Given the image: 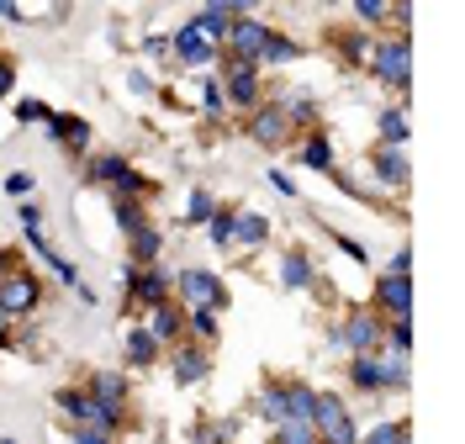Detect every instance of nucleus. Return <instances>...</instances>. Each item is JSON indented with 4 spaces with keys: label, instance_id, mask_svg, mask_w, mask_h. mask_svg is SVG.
I'll return each instance as SVG.
<instances>
[{
    "label": "nucleus",
    "instance_id": "f257e3e1",
    "mask_svg": "<svg viewBox=\"0 0 465 444\" xmlns=\"http://www.w3.org/2000/svg\"><path fill=\"white\" fill-rule=\"evenodd\" d=\"M365 64L376 69L381 85H391L407 95V85H412V43H407V32H391V37L371 43V59Z\"/></svg>",
    "mask_w": 465,
    "mask_h": 444
},
{
    "label": "nucleus",
    "instance_id": "f03ea898",
    "mask_svg": "<svg viewBox=\"0 0 465 444\" xmlns=\"http://www.w3.org/2000/svg\"><path fill=\"white\" fill-rule=\"evenodd\" d=\"M307 423L318 429V444H360V429H354V418H349V408H344L339 391H318Z\"/></svg>",
    "mask_w": 465,
    "mask_h": 444
},
{
    "label": "nucleus",
    "instance_id": "7ed1b4c3",
    "mask_svg": "<svg viewBox=\"0 0 465 444\" xmlns=\"http://www.w3.org/2000/svg\"><path fill=\"white\" fill-rule=\"evenodd\" d=\"M333 344H344L349 355H376L386 344V318L376 307H360V312H349L344 323L333 328Z\"/></svg>",
    "mask_w": 465,
    "mask_h": 444
},
{
    "label": "nucleus",
    "instance_id": "20e7f679",
    "mask_svg": "<svg viewBox=\"0 0 465 444\" xmlns=\"http://www.w3.org/2000/svg\"><path fill=\"white\" fill-rule=\"evenodd\" d=\"M174 291L185 307H228V286H223V275H212V270H180L174 275Z\"/></svg>",
    "mask_w": 465,
    "mask_h": 444
},
{
    "label": "nucleus",
    "instance_id": "39448f33",
    "mask_svg": "<svg viewBox=\"0 0 465 444\" xmlns=\"http://www.w3.org/2000/svg\"><path fill=\"white\" fill-rule=\"evenodd\" d=\"M43 301V281L32 275V270H5L0 275V307H5V318H27L32 307Z\"/></svg>",
    "mask_w": 465,
    "mask_h": 444
},
{
    "label": "nucleus",
    "instance_id": "423d86ee",
    "mask_svg": "<svg viewBox=\"0 0 465 444\" xmlns=\"http://www.w3.org/2000/svg\"><path fill=\"white\" fill-rule=\"evenodd\" d=\"M122 286L133 291V301H143V307H159V301H170L174 296V275L159 265H122Z\"/></svg>",
    "mask_w": 465,
    "mask_h": 444
},
{
    "label": "nucleus",
    "instance_id": "0eeeda50",
    "mask_svg": "<svg viewBox=\"0 0 465 444\" xmlns=\"http://www.w3.org/2000/svg\"><path fill=\"white\" fill-rule=\"evenodd\" d=\"M264 43H270V27H264L260 16H232V22H228V37H223L228 59H243V64H260Z\"/></svg>",
    "mask_w": 465,
    "mask_h": 444
},
{
    "label": "nucleus",
    "instance_id": "6e6552de",
    "mask_svg": "<svg viewBox=\"0 0 465 444\" xmlns=\"http://www.w3.org/2000/svg\"><path fill=\"white\" fill-rule=\"evenodd\" d=\"M249 138L260 148H286L291 138H296V127H291V117L275 106V101H260L254 112H249Z\"/></svg>",
    "mask_w": 465,
    "mask_h": 444
},
{
    "label": "nucleus",
    "instance_id": "1a4fd4ad",
    "mask_svg": "<svg viewBox=\"0 0 465 444\" xmlns=\"http://www.w3.org/2000/svg\"><path fill=\"white\" fill-rule=\"evenodd\" d=\"M223 95L232 106L254 112L260 106V64H243V59H223Z\"/></svg>",
    "mask_w": 465,
    "mask_h": 444
},
{
    "label": "nucleus",
    "instance_id": "9d476101",
    "mask_svg": "<svg viewBox=\"0 0 465 444\" xmlns=\"http://www.w3.org/2000/svg\"><path fill=\"white\" fill-rule=\"evenodd\" d=\"M170 48H174V59L185 64V69H212V64L223 59V48H217V43H206V37H202L196 27H191V22H185V27L174 32V43H170Z\"/></svg>",
    "mask_w": 465,
    "mask_h": 444
},
{
    "label": "nucleus",
    "instance_id": "9b49d317",
    "mask_svg": "<svg viewBox=\"0 0 465 444\" xmlns=\"http://www.w3.org/2000/svg\"><path fill=\"white\" fill-rule=\"evenodd\" d=\"M376 312L381 318H412V275H381Z\"/></svg>",
    "mask_w": 465,
    "mask_h": 444
},
{
    "label": "nucleus",
    "instance_id": "f8f14e48",
    "mask_svg": "<svg viewBox=\"0 0 465 444\" xmlns=\"http://www.w3.org/2000/svg\"><path fill=\"white\" fill-rule=\"evenodd\" d=\"M170 370H174V386H196L212 376V355H206V344H174V355H170Z\"/></svg>",
    "mask_w": 465,
    "mask_h": 444
},
{
    "label": "nucleus",
    "instance_id": "ddd939ff",
    "mask_svg": "<svg viewBox=\"0 0 465 444\" xmlns=\"http://www.w3.org/2000/svg\"><path fill=\"white\" fill-rule=\"evenodd\" d=\"M48 138L69 153H85L90 148V122L85 117H69V112H48Z\"/></svg>",
    "mask_w": 465,
    "mask_h": 444
},
{
    "label": "nucleus",
    "instance_id": "4468645a",
    "mask_svg": "<svg viewBox=\"0 0 465 444\" xmlns=\"http://www.w3.org/2000/svg\"><path fill=\"white\" fill-rule=\"evenodd\" d=\"M143 328L159 339V344H180V339H185V312L174 307V296H170V301L148 307V323H143Z\"/></svg>",
    "mask_w": 465,
    "mask_h": 444
},
{
    "label": "nucleus",
    "instance_id": "2eb2a0df",
    "mask_svg": "<svg viewBox=\"0 0 465 444\" xmlns=\"http://www.w3.org/2000/svg\"><path fill=\"white\" fill-rule=\"evenodd\" d=\"M122 355H127V365H133V370H148V365H159L164 344H159L148 328H127V339H122Z\"/></svg>",
    "mask_w": 465,
    "mask_h": 444
},
{
    "label": "nucleus",
    "instance_id": "dca6fc26",
    "mask_svg": "<svg viewBox=\"0 0 465 444\" xmlns=\"http://www.w3.org/2000/svg\"><path fill=\"white\" fill-rule=\"evenodd\" d=\"M85 391L95 397V402H116V408H127V391H133V381L122 376V370H95L85 381Z\"/></svg>",
    "mask_w": 465,
    "mask_h": 444
},
{
    "label": "nucleus",
    "instance_id": "f3484780",
    "mask_svg": "<svg viewBox=\"0 0 465 444\" xmlns=\"http://www.w3.org/2000/svg\"><path fill=\"white\" fill-rule=\"evenodd\" d=\"M376 180H381V185H397V191H402L407 180H412L402 148H391V143H381V148H376Z\"/></svg>",
    "mask_w": 465,
    "mask_h": 444
},
{
    "label": "nucleus",
    "instance_id": "a211bd4d",
    "mask_svg": "<svg viewBox=\"0 0 465 444\" xmlns=\"http://www.w3.org/2000/svg\"><path fill=\"white\" fill-rule=\"evenodd\" d=\"M127 243H133V260H127V265H159V254H164V233H159V228H153V222H143V228H138V233H127Z\"/></svg>",
    "mask_w": 465,
    "mask_h": 444
},
{
    "label": "nucleus",
    "instance_id": "6ab92c4d",
    "mask_svg": "<svg viewBox=\"0 0 465 444\" xmlns=\"http://www.w3.org/2000/svg\"><path fill=\"white\" fill-rule=\"evenodd\" d=\"M264 238H270V217L264 212H232V243L260 249Z\"/></svg>",
    "mask_w": 465,
    "mask_h": 444
},
{
    "label": "nucleus",
    "instance_id": "aec40b11",
    "mask_svg": "<svg viewBox=\"0 0 465 444\" xmlns=\"http://www.w3.org/2000/svg\"><path fill=\"white\" fill-rule=\"evenodd\" d=\"M296 153H302V164H307V170H322V175H333V143H328V133H307Z\"/></svg>",
    "mask_w": 465,
    "mask_h": 444
},
{
    "label": "nucleus",
    "instance_id": "412c9836",
    "mask_svg": "<svg viewBox=\"0 0 465 444\" xmlns=\"http://www.w3.org/2000/svg\"><path fill=\"white\" fill-rule=\"evenodd\" d=\"M281 286H286V291H307V286H312V260H307V249H291L286 260H281Z\"/></svg>",
    "mask_w": 465,
    "mask_h": 444
},
{
    "label": "nucleus",
    "instance_id": "4be33fe9",
    "mask_svg": "<svg viewBox=\"0 0 465 444\" xmlns=\"http://www.w3.org/2000/svg\"><path fill=\"white\" fill-rule=\"evenodd\" d=\"M127 170H133V164H127L122 153H95V159L85 164V175H90V180H101V185H116V180L127 175Z\"/></svg>",
    "mask_w": 465,
    "mask_h": 444
},
{
    "label": "nucleus",
    "instance_id": "5701e85b",
    "mask_svg": "<svg viewBox=\"0 0 465 444\" xmlns=\"http://www.w3.org/2000/svg\"><path fill=\"white\" fill-rule=\"evenodd\" d=\"M185 328L196 333V344H212V339L223 333V318H217V307H191V312H185Z\"/></svg>",
    "mask_w": 465,
    "mask_h": 444
},
{
    "label": "nucleus",
    "instance_id": "b1692460",
    "mask_svg": "<svg viewBox=\"0 0 465 444\" xmlns=\"http://www.w3.org/2000/svg\"><path fill=\"white\" fill-rule=\"evenodd\" d=\"M296 59H302V43H296V37H286V32H270L260 64H296Z\"/></svg>",
    "mask_w": 465,
    "mask_h": 444
},
{
    "label": "nucleus",
    "instance_id": "393cba45",
    "mask_svg": "<svg viewBox=\"0 0 465 444\" xmlns=\"http://www.w3.org/2000/svg\"><path fill=\"white\" fill-rule=\"evenodd\" d=\"M360 444H412V423L407 418H391V423H376Z\"/></svg>",
    "mask_w": 465,
    "mask_h": 444
},
{
    "label": "nucleus",
    "instance_id": "a878e982",
    "mask_svg": "<svg viewBox=\"0 0 465 444\" xmlns=\"http://www.w3.org/2000/svg\"><path fill=\"white\" fill-rule=\"evenodd\" d=\"M275 444H318V429L307 418H286V423H275Z\"/></svg>",
    "mask_w": 465,
    "mask_h": 444
},
{
    "label": "nucleus",
    "instance_id": "bb28decb",
    "mask_svg": "<svg viewBox=\"0 0 465 444\" xmlns=\"http://www.w3.org/2000/svg\"><path fill=\"white\" fill-rule=\"evenodd\" d=\"M116 228H122V233H138V228H143L148 217H143V202H138V196H116Z\"/></svg>",
    "mask_w": 465,
    "mask_h": 444
},
{
    "label": "nucleus",
    "instance_id": "cd10ccee",
    "mask_svg": "<svg viewBox=\"0 0 465 444\" xmlns=\"http://www.w3.org/2000/svg\"><path fill=\"white\" fill-rule=\"evenodd\" d=\"M312 386L307 381H286V418H312Z\"/></svg>",
    "mask_w": 465,
    "mask_h": 444
},
{
    "label": "nucleus",
    "instance_id": "c85d7f7f",
    "mask_svg": "<svg viewBox=\"0 0 465 444\" xmlns=\"http://www.w3.org/2000/svg\"><path fill=\"white\" fill-rule=\"evenodd\" d=\"M54 402H58L69 418H74V423H85V418H90V391H85V386H64Z\"/></svg>",
    "mask_w": 465,
    "mask_h": 444
},
{
    "label": "nucleus",
    "instance_id": "c756f323",
    "mask_svg": "<svg viewBox=\"0 0 465 444\" xmlns=\"http://www.w3.org/2000/svg\"><path fill=\"white\" fill-rule=\"evenodd\" d=\"M260 413L270 418V423H286V381H270L260 391Z\"/></svg>",
    "mask_w": 465,
    "mask_h": 444
},
{
    "label": "nucleus",
    "instance_id": "7c9ffc66",
    "mask_svg": "<svg viewBox=\"0 0 465 444\" xmlns=\"http://www.w3.org/2000/svg\"><path fill=\"white\" fill-rule=\"evenodd\" d=\"M381 143H391V148H402V143H407V112H402V106L381 112Z\"/></svg>",
    "mask_w": 465,
    "mask_h": 444
},
{
    "label": "nucleus",
    "instance_id": "2f4dec72",
    "mask_svg": "<svg viewBox=\"0 0 465 444\" xmlns=\"http://www.w3.org/2000/svg\"><path fill=\"white\" fill-rule=\"evenodd\" d=\"M202 228H206V238H212L217 249H228V243H232V212H228V207H217V212H212V217L202 222Z\"/></svg>",
    "mask_w": 465,
    "mask_h": 444
},
{
    "label": "nucleus",
    "instance_id": "473e14b6",
    "mask_svg": "<svg viewBox=\"0 0 465 444\" xmlns=\"http://www.w3.org/2000/svg\"><path fill=\"white\" fill-rule=\"evenodd\" d=\"M223 106H228V95H223V80H202V112L206 117H223Z\"/></svg>",
    "mask_w": 465,
    "mask_h": 444
},
{
    "label": "nucleus",
    "instance_id": "72a5a7b5",
    "mask_svg": "<svg viewBox=\"0 0 465 444\" xmlns=\"http://www.w3.org/2000/svg\"><path fill=\"white\" fill-rule=\"evenodd\" d=\"M206 11H212V16H254V11H260V0H206Z\"/></svg>",
    "mask_w": 465,
    "mask_h": 444
},
{
    "label": "nucleus",
    "instance_id": "f704fd0d",
    "mask_svg": "<svg viewBox=\"0 0 465 444\" xmlns=\"http://www.w3.org/2000/svg\"><path fill=\"white\" fill-rule=\"evenodd\" d=\"M191 27L202 32L206 43H217V48H223V37H228V16H212V11H202V16H196Z\"/></svg>",
    "mask_w": 465,
    "mask_h": 444
},
{
    "label": "nucleus",
    "instance_id": "c9c22d12",
    "mask_svg": "<svg viewBox=\"0 0 465 444\" xmlns=\"http://www.w3.org/2000/svg\"><path fill=\"white\" fill-rule=\"evenodd\" d=\"M339 54L354 64H365L371 59V37H360V32H349V37H339Z\"/></svg>",
    "mask_w": 465,
    "mask_h": 444
},
{
    "label": "nucleus",
    "instance_id": "e433bc0d",
    "mask_svg": "<svg viewBox=\"0 0 465 444\" xmlns=\"http://www.w3.org/2000/svg\"><path fill=\"white\" fill-rule=\"evenodd\" d=\"M43 260H48V270H54L58 281H64V286H74V281H80V270L69 265V260H64V254H54V243H48V249H43Z\"/></svg>",
    "mask_w": 465,
    "mask_h": 444
},
{
    "label": "nucleus",
    "instance_id": "4c0bfd02",
    "mask_svg": "<svg viewBox=\"0 0 465 444\" xmlns=\"http://www.w3.org/2000/svg\"><path fill=\"white\" fill-rule=\"evenodd\" d=\"M212 212H217V196H212V191H191V212H185V217H191V222H206Z\"/></svg>",
    "mask_w": 465,
    "mask_h": 444
},
{
    "label": "nucleus",
    "instance_id": "58836bf2",
    "mask_svg": "<svg viewBox=\"0 0 465 444\" xmlns=\"http://www.w3.org/2000/svg\"><path fill=\"white\" fill-rule=\"evenodd\" d=\"M232 439V423H223V429H212V423H202L196 434H191V444H228Z\"/></svg>",
    "mask_w": 465,
    "mask_h": 444
},
{
    "label": "nucleus",
    "instance_id": "ea45409f",
    "mask_svg": "<svg viewBox=\"0 0 465 444\" xmlns=\"http://www.w3.org/2000/svg\"><path fill=\"white\" fill-rule=\"evenodd\" d=\"M354 11H360V22H386V0H354Z\"/></svg>",
    "mask_w": 465,
    "mask_h": 444
},
{
    "label": "nucleus",
    "instance_id": "a19ab883",
    "mask_svg": "<svg viewBox=\"0 0 465 444\" xmlns=\"http://www.w3.org/2000/svg\"><path fill=\"white\" fill-rule=\"evenodd\" d=\"M16 122H48V106L43 101H16Z\"/></svg>",
    "mask_w": 465,
    "mask_h": 444
},
{
    "label": "nucleus",
    "instance_id": "79ce46f5",
    "mask_svg": "<svg viewBox=\"0 0 465 444\" xmlns=\"http://www.w3.org/2000/svg\"><path fill=\"white\" fill-rule=\"evenodd\" d=\"M386 275H412V249H397V254H391V270H386Z\"/></svg>",
    "mask_w": 465,
    "mask_h": 444
},
{
    "label": "nucleus",
    "instance_id": "37998d69",
    "mask_svg": "<svg viewBox=\"0 0 465 444\" xmlns=\"http://www.w3.org/2000/svg\"><path fill=\"white\" fill-rule=\"evenodd\" d=\"M74 444H116L112 434H101V429H85V423H80V429H74Z\"/></svg>",
    "mask_w": 465,
    "mask_h": 444
},
{
    "label": "nucleus",
    "instance_id": "c03bdc74",
    "mask_svg": "<svg viewBox=\"0 0 465 444\" xmlns=\"http://www.w3.org/2000/svg\"><path fill=\"white\" fill-rule=\"evenodd\" d=\"M27 191H32V175H22V170L5 175V196H27Z\"/></svg>",
    "mask_w": 465,
    "mask_h": 444
},
{
    "label": "nucleus",
    "instance_id": "a18cd8bd",
    "mask_svg": "<svg viewBox=\"0 0 465 444\" xmlns=\"http://www.w3.org/2000/svg\"><path fill=\"white\" fill-rule=\"evenodd\" d=\"M127 85H133V95H153V80H148L143 69H133V74H127Z\"/></svg>",
    "mask_w": 465,
    "mask_h": 444
},
{
    "label": "nucleus",
    "instance_id": "49530a36",
    "mask_svg": "<svg viewBox=\"0 0 465 444\" xmlns=\"http://www.w3.org/2000/svg\"><path fill=\"white\" fill-rule=\"evenodd\" d=\"M270 185H275L281 196H296V180H291L286 170H270Z\"/></svg>",
    "mask_w": 465,
    "mask_h": 444
},
{
    "label": "nucleus",
    "instance_id": "de8ad7c7",
    "mask_svg": "<svg viewBox=\"0 0 465 444\" xmlns=\"http://www.w3.org/2000/svg\"><path fill=\"white\" fill-rule=\"evenodd\" d=\"M22 228H43V207L37 202H22Z\"/></svg>",
    "mask_w": 465,
    "mask_h": 444
},
{
    "label": "nucleus",
    "instance_id": "09e8293b",
    "mask_svg": "<svg viewBox=\"0 0 465 444\" xmlns=\"http://www.w3.org/2000/svg\"><path fill=\"white\" fill-rule=\"evenodd\" d=\"M11 85H16V69H11V59H0V95H11Z\"/></svg>",
    "mask_w": 465,
    "mask_h": 444
},
{
    "label": "nucleus",
    "instance_id": "8fccbe9b",
    "mask_svg": "<svg viewBox=\"0 0 465 444\" xmlns=\"http://www.w3.org/2000/svg\"><path fill=\"white\" fill-rule=\"evenodd\" d=\"M339 249H344L349 260H365V249H360V243H354V238H344V233H339Z\"/></svg>",
    "mask_w": 465,
    "mask_h": 444
},
{
    "label": "nucleus",
    "instance_id": "3c124183",
    "mask_svg": "<svg viewBox=\"0 0 465 444\" xmlns=\"http://www.w3.org/2000/svg\"><path fill=\"white\" fill-rule=\"evenodd\" d=\"M5 270H11V249H0V275H5Z\"/></svg>",
    "mask_w": 465,
    "mask_h": 444
},
{
    "label": "nucleus",
    "instance_id": "603ef678",
    "mask_svg": "<svg viewBox=\"0 0 465 444\" xmlns=\"http://www.w3.org/2000/svg\"><path fill=\"white\" fill-rule=\"evenodd\" d=\"M5 444H16V439H5Z\"/></svg>",
    "mask_w": 465,
    "mask_h": 444
}]
</instances>
